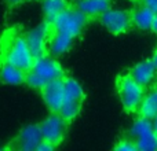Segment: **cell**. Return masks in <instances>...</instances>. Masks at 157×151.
Masks as SVG:
<instances>
[{
  "label": "cell",
  "instance_id": "cell-1",
  "mask_svg": "<svg viewBox=\"0 0 157 151\" xmlns=\"http://www.w3.org/2000/svg\"><path fill=\"white\" fill-rule=\"evenodd\" d=\"M65 77L63 69L54 58L43 55V57L35 58L32 68L26 72V80L25 83L35 89H43L48 83L57 80V78Z\"/></svg>",
  "mask_w": 157,
  "mask_h": 151
},
{
  "label": "cell",
  "instance_id": "cell-2",
  "mask_svg": "<svg viewBox=\"0 0 157 151\" xmlns=\"http://www.w3.org/2000/svg\"><path fill=\"white\" fill-rule=\"evenodd\" d=\"M3 61L28 72L35 62L32 51H30L25 36H11L4 43L3 48Z\"/></svg>",
  "mask_w": 157,
  "mask_h": 151
},
{
  "label": "cell",
  "instance_id": "cell-3",
  "mask_svg": "<svg viewBox=\"0 0 157 151\" xmlns=\"http://www.w3.org/2000/svg\"><path fill=\"white\" fill-rule=\"evenodd\" d=\"M117 94L124 110L135 113L145 96V87L141 85L131 74H124L117 78Z\"/></svg>",
  "mask_w": 157,
  "mask_h": 151
},
{
  "label": "cell",
  "instance_id": "cell-4",
  "mask_svg": "<svg viewBox=\"0 0 157 151\" xmlns=\"http://www.w3.org/2000/svg\"><path fill=\"white\" fill-rule=\"evenodd\" d=\"M84 100V91L75 78L65 77V99L58 113L68 122L73 121L81 110Z\"/></svg>",
  "mask_w": 157,
  "mask_h": 151
},
{
  "label": "cell",
  "instance_id": "cell-5",
  "mask_svg": "<svg viewBox=\"0 0 157 151\" xmlns=\"http://www.w3.org/2000/svg\"><path fill=\"white\" fill-rule=\"evenodd\" d=\"M87 19H88V17L84 15L76 7H68L54 21L48 22V24L51 26V29L58 30V32H63L76 39L83 32L84 26L87 24Z\"/></svg>",
  "mask_w": 157,
  "mask_h": 151
},
{
  "label": "cell",
  "instance_id": "cell-6",
  "mask_svg": "<svg viewBox=\"0 0 157 151\" xmlns=\"http://www.w3.org/2000/svg\"><path fill=\"white\" fill-rule=\"evenodd\" d=\"M130 138L138 146L141 151L157 150V135L152 120L139 117L130 129Z\"/></svg>",
  "mask_w": 157,
  "mask_h": 151
},
{
  "label": "cell",
  "instance_id": "cell-7",
  "mask_svg": "<svg viewBox=\"0 0 157 151\" xmlns=\"http://www.w3.org/2000/svg\"><path fill=\"white\" fill-rule=\"evenodd\" d=\"M99 21L105 26V29L113 35L125 33L132 26L131 13L124 10H117V8H108L99 17Z\"/></svg>",
  "mask_w": 157,
  "mask_h": 151
},
{
  "label": "cell",
  "instance_id": "cell-8",
  "mask_svg": "<svg viewBox=\"0 0 157 151\" xmlns=\"http://www.w3.org/2000/svg\"><path fill=\"white\" fill-rule=\"evenodd\" d=\"M66 124H68V121H66L59 113L52 111V114H50L40 124L43 139L50 142V143L55 144V146H58V144L63 140L65 131H66Z\"/></svg>",
  "mask_w": 157,
  "mask_h": 151
},
{
  "label": "cell",
  "instance_id": "cell-9",
  "mask_svg": "<svg viewBox=\"0 0 157 151\" xmlns=\"http://www.w3.org/2000/svg\"><path fill=\"white\" fill-rule=\"evenodd\" d=\"M25 39L28 41L30 51H32L33 57L39 58L43 57L48 52V39H50V24L48 22H43V24L37 25L35 29L29 30L25 35Z\"/></svg>",
  "mask_w": 157,
  "mask_h": 151
},
{
  "label": "cell",
  "instance_id": "cell-10",
  "mask_svg": "<svg viewBox=\"0 0 157 151\" xmlns=\"http://www.w3.org/2000/svg\"><path fill=\"white\" fill-rule=\"evenodd\" d=\"M43 100L51 111H59L61 106L65 99V77L48 83L41 89Z\"/></svg>",
  "mask_w": 157,
  "mask_h": 151
},
{
  "label": "cell",
  "instance_id": "cell-11",
  "mask_svg": "<svg viewBox=\"0 0 157 151\" xmlns=\"http://www.w3.org/2000/svg\"><path fill=\"white\" fill-rule=\"evenodd\" d=\"M40 125H28L19 132L18 138L14 140L15 149L22 151H35L37 150L39 144L43 142Z\"/></svg>",
  "mask_w": 157,
  "mask_h": 151
},
{
  "label": "cell",
  "instance_id": "cell-12",
  "mask_svg": "<svg viewBox=\"0 0 157 151\" xmlns=\"http://www.w3.org/2000/svg\"><path fill=\"white\" fill-rule=\"evenodd\" d=\"M75 37L71 35H66L63 32L51 29L50 26V39H48V54L52 57H61L66 54L73 46Z\"/></svg>",
  "mask_w": 157,
  "mask_h": 151
},
{
  "label": "cell",
  "instance_id": "cell-13",
  "mask_svg": "<svg viewBox=\"0 0 157 151\" xmlns=\"http://www.w3.org/2000/svg\"><path fill=\"white\" fill-rule=\"evenodd\" d=\"M130 74L141 85H144L145 88H146L157 77V68L155 66L152 59H146V61H142V62L136 63V65L131 69Z\"/></svg>",
  "mask_w": 157,
  "mask_h": 151
},
{
  "label": "cell",
  "instance_id": "cell-14",
  "mask_svg": "<svg viewBox=\"0 0 157 151\" xmlns=\"http://www.w3.org/2000/svg\"><path fill=\"white\" fill-rule=\"evenodd\" d=\"M156 14L153 13L150 8L144 6H136L132 11H131V21H132V26H135L139 30H152V25L155 21Z\"/></svg>",
  "mask_w": 157,
  "mask_h": 151
},
{
  "label": "cell",
  "instance_id": "cell-15",
  "mask_svg": "<svg viewBox=\"0 0 157 151\" xmlns=\"http://www.w3.org/2000/svg\"><path fill=\"white\" fill-rule=\"evenodd\" d=\"M0 80L6 84L17 85V84L25 83L26 72L22 70L18 66L13 65V63L2 61V63H0Z\"/></svg>",
  "mask_w": 157,
  "mask_h": 151
},
{
  "label": "cell",
  "instance_id": "cell-16",
  "mask_svg": "<svg viewBox=\"0 0 157 151\" xmlns=\"http://www.w3.org/2000/svg\"><path fill=\"white\" fill-rule=\"evenodd\" d=\"M75 7L88 18H92V17H101L108 8H110V4L109 0H76Z\"/></svg>",
  "mask_w": 157,
  "mask_h": 151
},
{
  "label": "cell",
  "instance_id": "cell-17",
  "mask_svg": "<svg viewBox=\"0 0 157 151\" xmlns=\"http://www.w3.org/2000/svg\"><path fill=\"white\" fill-rule=\"evenodd\" d=\"M136 113L139 117L152 120V121L155 120V117L157 116V87L150 89L147 94H145Z\"/></svg>",
  "mask_w": 157,
  "mask_h": 151
},
{
  "label": "cell",
  "instance_id": "cell-18",
  "mask_svg": "<svg viewBox=\"0 0 157 151\" xmlns=\"http://www.w3.org/2000/svg\"><path fill=\"white\" fill-rule=\"evenodd\" d=\"M66 0H43V13L47 22H52L62 11L68 8Z\"/></svg>",
  "mask_w": 157,
  "mask_h": 151
},
{
  "label": "cell",
  "instance_id": "cell-19",
  "mask_svg": "<svg viewBox=\"0 0 157 151\" xmlns=\"http://www.w3.org/2000/svg\"><path fill=\"white\" fill-rule=\"evenodd\" d=\"M114 150H119V151H136L138 150V146H136L135 142L130 138V139L120 140L119 143L114 146Z\"/></svg>",
  "mask_w": 157,
  "mask_h": 151
},
{
  "label": "cell",
  "instance_id": "cell-20",
  "mask_svg": "<svg viewBox=\"0 0 157 151\" xmlns=\"http://www.w3.org/2000/svg\"><path fill=\"white\" fill-rule=\"evenodd\" d=\"M55 147H57L55 144L50 143V142H47V140H43L40 144H39V147L36 151H51V150H54Z\"/></svg>",
  "mask_w": 157,
  "mask_h": 151
},
{
  "label": "cell",
  "instance_id": "cell-21",
  "mask_svg": "<svg viewBox=\"0 0 157 151\" xmlns=\"http://www.w3.org/2000/svg\"><path fill=\"white\" fill-rule=\"evenodd\" d=\"M141 3L146 6L147 8H150L155 14H157V0H141Z\"/></svg>",
  "mask_w": 157,
  "mask_h": 151
},
{
  "label": "cell",
  "instance_id": "cell-22",
  "mask_svg": "<svg viewBox=\"0 0 157 151\" xmlns=\"http://www.w3.org/2000/svg\"><path fill=\"white\" fill-rule=\"evenodd\" d=\"M152 32H153V33H156V35H157V14H156L155 21H153V25H152Z\"/></svg>",
  "mask_w": 157,
  "mask_h": 151
},
{
  "label": "cell",
  "instance_id": "cell-23",
  "mask_svg": "<svg viewBox=\"0 0 157 151\" xmlns=\"http://www.w3.org/2000/svg\"><path fill=\"white\" fill-rule=\"evenodd\" d=\"M24 0H7V3L8 4H11V6H17V4H19V3H22Z\"/></svg>",
  "mask_w": 157,
  "mask_h": 151
},
{
  "label": "cell",
  "instance_id": "cell-24",
  "mask_svg": "<svg viewBox=\"0 0 157 151\" xmlns=\"http://www.w3.org/2000/svg\"><path fill=\"white\" fill-rule=\"evenodd\" d=\"M152 61H153V63H155V66L157 68V48H156L155 54H153V57H152Z\"/></svg>",
  "mask_w": 157,
  "mask_h": 151
},
{
  "label": "cell",
  "instance_id": "cell-25",
  "mask_svg": "<svg viewBox=\"0 0 157 151\" xmlns=\"http://www.w3.org/2000/svg\"><path fill=\"white\" fill-rule=\"evenodd\" d=\"M153 125H155V128L157 129V116L155 117V120H153Z\"/></svg>",
  "mask_w": 157,
  "mask_h": 151
},
{
  "label": "cell",
  "instance_id": "cell-26",
  "mask_svg": "<svg viewBox=\"0 0 157 151\" xmlns=\"http://www.w3.org/2000/svg\"><path fill=\"white\" fill-rule=\"evenodd\" d=\"M128 2H132V3H138V2H141V0H128Z\"/></svg>",
  "mask_w": 157,
  "mask_h": 151
},
{
  "label": "cell",
  "instance_id": "cell-27",
  "mask_svg": "<svg viewBox=\"0 0 157 151\" xmlns=\"http://www.w3.org/2000/svg\"><path fill=\"white\" fill-rule=\"evenodd\" d=\"M156 135H157V129H156Z\"/></svg>",
  "mask_w": 157,
  "mask_h": 151
}]
</instances>
